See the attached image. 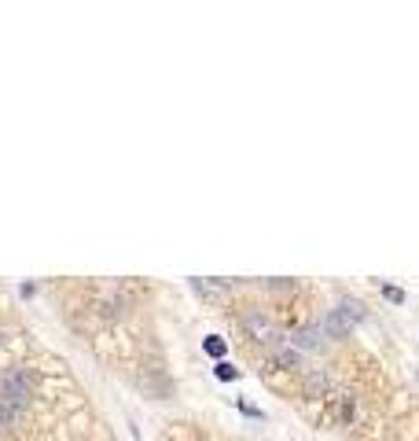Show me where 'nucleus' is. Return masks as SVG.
I'll return each mask as SVG.
<instances>
[{
	"instance_id": "0eeeda50",
	"label": "nucleus",
	"mask_w": 419,
	"mask_h": 441,
	"mask_svg": "<svg viewBox=\"0 0 419 441\" xmlns=\"http://www.w3.org/2000/svg\"><path fill=\"white\" fill-rule=\"evenodd\" d=\"M382 298L394 302V305H401V302H405V290H401V287H382Z\"/></svg>"
},
{
	"instance_id": "20e7f679",
	"label": "nucleus",
	"mask_w": 419,
	"mask_h": 441,
	"mask_svg": "<svg viewBox=\"0 0 419 441\" xmlns=\"http://www.w3.org/2000/svg\"><path fill=\"white\" fill-rule=\"evenodd\" d=\"M298 346L302 350H320V328H305V331H298Z\"/></svg>"
},
{
	"instance_id": "f03ea898",
	"label": "nucleus",
	"mask_w": 419,
	"mask_h": 441,
	"mask_svg": "<svg viewBox=\"0 0 419 441\" xmlns=\"http://www.w3.org/2000/svg\"><path fill=\"white\" fill-rule=\"evenodd\" d=\"M30 401V379L15 368V371H4L0 379V404H11V408H22Z\"/></svg>"
},
{
	"instance_id": "39448f33",
	"label": "nucleus",
	"mask_w": 419,
	"mask_h": 441,
	"mask_svg": "<svg viewBox=\"0 0 419 441\" xmlns=\"http://www.w3.org/2000/svg\"><path fill=\"white\" fill-rule=\"evenodd\" d=\"M15 416H19V408H11V404H0V430H8Z\"/></svg>"
},
{
	"instance_id": "423d86ee",
	"label": "nucleus",
	"mask_w": 419,
	"mask_h": 441,
	"mask_svg": "<svg viewBox=\"0 0 419 441\" xmlns=\"http://www.w3.org/2000/svg\"><path fill=\"white\" fill-rule=\"evenodd\" d=\"M214 375H217V379H224V383H228V379H239V371H236V368H232L228 361H217Z\"/></svg>"
},
{
	"instance_id": "6e6552de",
	"label": "nucleus",
	"mask_w": 419,
	"mask_h": 441,
	"mask_svg": "<svg viewBox=\"0 0 419 441\" xmlns=\"http://www.w3.org/2000/svg\"><path fill=\"white\" fill-rule=\"evenodd\" d=\"M239 412H247V416H254V419H262V412H257L254 404H247V401H239Z\"/></svg>"
},
{
	"instance_id": "f257e3e1",
	"label": "nucleus",
	"mask_w": 419,
	"mask_h": 441,
	"mask_svg": "<svg viewBox=\"0 0 419 441\" xmlns=\"http://www.w3.org/2000/svg\"><path fill=\"white\" fill-rule=\"evenodd\" d=\"M364 320V309H361V302H353V298H346V302H338L331 313H328V320H324V328H328V335L331 338H346L357 324Z\"/></svg>"
},
{
	"instance_id": "7ed1b4c3",
	"label": "nucleus",
	"mask_w": 419,
	"mask_h": 441,
	"mask_svg": "<svg viewBox=\"0 0 419 441\" xmlns=\"http://www.w3.org/2000/svg\"><path fill=\"white\" fill-rule=\"evenodd\" d=\"M202 350H206L210 357H217V361H224V350H228V346H224L221 335H206V338H202Z\"/></svg>"
}]
</instances>
